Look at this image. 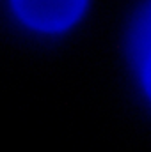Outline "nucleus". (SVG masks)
<instances>
[{
    "mask_svg": "<svg viewBox=\"0 0 151 152\" xmlns=\"http://www.w3.org/2000/svg\"><path fill=\"white\" fill-rule=\"evenodd\" d=\"M87 0H13L16 14L32 28L57 32L71 27L85 9Z\"/></svg>",
    "mask_w": 151,
    "mask_h": 152,
    "instance_id": "f257e3e1",
    "label": "nucleus"
},
{
    "mask_svg": "<svg viewBox=\"0 0 151 152\" xmlns=\"http://www.w3.org/2000/svg\"><path fill=\"white\" fill-rule=\"evenodd\" d=\"M151 53V9H148L133 25L132 32V55L133 62L141 69Z\"/></svg>",
    "mask_w": 151,
    "mask_h": 152,
    "instance_id": "f03ea898",
    "label": "nucleus"
},
{
    "mask_svg": "<svg viewBox=\"0 0 151 152\" xmlns=\"http://www.w3.org/2000/svg\"><path fill=\"white\" fill-rule=\"evenodd\" d=\"M141 73H142V80H144V88L151 97V53L150 57L144 60V64L141 66Z\"/></svg>",
    "mask_w": 151,
    "mask_h": 152,
    "instance_id": "7ed1b4c3",
    "label": "nucleus"
}]
</instances>
